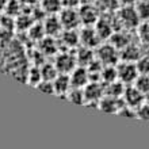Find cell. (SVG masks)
Returning <instances> with one entry per match:
<instances>
[{
	"instance_id": "6da1fadb",
	"label": "cell",
	"mask_w": 149,
	"mask_h": 149,
	"mask_svg": "<svg viewBox=\"0 0 149 149\" xmlns=\"http://www.w3.org/2000/svg\"><path fill=\"white\" fill-rule=\"evenodd\" d=\"M29 68L23 45L12 36V31L0 26V73L26 83Z\"/></svg>"
},
{
	"instance_id": "7a4b0ae2",
	"label": "cell",
	"mask_w": 149,
	"mask_h": 149,
	"mask_svg": "<svg viewBox=\"0 0 149 149\" xmlns=\"http://www.w3.org/2000/svg\"><path fill=\"white\" fill-rule=\"evenodd\" d=\"M118 22L123 29L126 30H133L140 26V16H138L137 11L134 6H123V7L118 11Z\"/></svg>"
},
{
	"instance_id": "3957f363",
	"label": "cell",
	"mask_w": 149,
	"mask_h": 149,
	"mask_svg": "<svg viewBox=\"0 0 149 149\" xmlns=\"http://www.w3.org/2000/svg\"><path fill=\"white\" fill-rule=\"evenodd\" d=\"M96 58L103 64V65H115L118 63L119 57V52L113 43H107L98 47L96 50Z\"/></svg>"
},
{
	"instance_id": "277c9868",
	"label": "cell",
	"mask_w": 149,
	"mask_h": 149,
	"mask_svg": "<svg viewBox=\"0 0 149 149\" xmlns=\"http://www.w3.org/2000/svg\"><path fill=\"white\" fill-rule=\"evenodd\" d=\"M118 80H121L123 84H133L136 77L138 76V71L136 67V63L123 61L117 67Z\"/></svg>"
},
{
	"instance_id": "5b68a950",
	"label": "cell",
	"mask_w": 149,
	"mask_h": 149,
	"mask_svg": "<svg viewBox=\"0 0 149 149\" xmlns=\"http://www.w3.org/2000/svg\"><path fill=\"white\" fill-rule=\"evenodd\" d=\"M54 65L57 68L58 73L69 74L77 65L76 56H72L71 53H60V54H57V57L54 60Z\"/></svg>"
},
{
	"instance_id": "8992f818",
	"label": "cell",
	"mask_w": 149,
	"mask_h": 149,
	"mask_svg": "<svg viewBox=\"0 0 149 149\" xmlns=\"http://www.w3.org/2000/svg\"><path fill=\"white\" fill-rule=\"evenodd\" d=\"M84 99L88 103H99V100L103 98L104 95V87L98 81H90L84 88Z\"/></svg>"
},
{
	"instance_id": "52a82bcc",
	"label": "cell",
	"mask_w": 149,
	"mask_h": 149,
	"mask_svg": "<svg viewBox=\"0 0 149 149\" xmlns=\"http://www.w3.org/2000/svg\"><path fill=\"white\" fill-rule=\"evenodd\" d=\"M122 98H123V103L125 104H127L130 107H134L136 110H137L138 106H141L142 103L145 102V95L142 94L140 90H137L134 86L126 87Z\"/></svg>"
},
{
	"instance_id": "ba28073f",
	"label": "cell",
	"mask_w": 149,
	"mask_h": 149,
	"mask_svg": "<svg viewBox=\"0 0 149 149\" xmlns=\"http://www.w3.org/2000/svg\"><path fill=\"white\" fill-rule=\"evenodd\" d=\"M71 83L72 87H76V88H84V87L91 81V76H90V71L88 68L81 67L79 65L71 72Z\"/></svg>"
},
{
	"instance_id": "9c48e42d",
	"label": "cell",
	"mask_w": 149,
	"mask_h": 149,
	"mask_svg": "<svg viewBox=\"0 0 149 149\" xmlns=\"http://www.w3.org/2000/svg\"><path fill=\"white\" fill-rule=\"evenodd\" d=\"M58 18L64 29H76L80 23L79 11H74L73 7H67L65 10H63L60 12Z\"/></svg>"
},
{
	"instance_id": "30bf717a",
	"label": "cell",
	"mask_w": 149,
	"mask_h": 149,
	"mask_svg": "<svg viewBox=\"0 0 149 149\" xmlns=\"http://www.w3.org/2000/svg\"><path fill=\"white\" fill-rule=\"evenodd\" d=\"M80 34V43H81L83 46L86 47H96L99 45V37L95 31V27H91V26H87L81 33H79Z\"/></svg>"
},
{
	"instance_id": "8fae6325",
	"label": "cell",
	"mask_w": 149,
	"mask_h": 149,
	"mask_svg": "<svg viewBox=\"0 0 149 149\" xmlns=\"http://www.w3.org/2000/svg\"><path fill=\"white\" fill-rule=\"evenodd\" d=\"M53 86H54V94L57 95H68V92L72 88L71 77L67 73H58L57 77L53 80Z\"/></svg>"
},
{
	"instance_id": "7c38bea8",
	"label": "cell",
	"mask_w": 149,
	"mask_h": 149,
	"mask_svg": "<svg viewBox=\"0 0 149 149\" xmlns=\"http://www.w3.org/2000/svg\"><path fill=\"white\" fill-rule=\"evenodd\" d=\"M98 106L100 110L106 113H118V110L123 106V103L119 102V98L110 96V95H103V98L99 100Z\"/></svg>"
},
{
	"instance_id": "4fadbf2b",
	"label": "cell",
	"mask_w": 149,
	"mask_h": 149,
	"mask_svg": "<svg viewBox=\"0 0 149 149\" xmlns=\"http://www.w3.org/2000/svg\"><path fill=\"white\" fill-rule=\"evenodd\" d=\"M95 31H96V34H98L99 39L102 41V39H110L115 30H114V27H113V24H111L110 20L98 19L96 20V23H95Z\"/></svg>"
},
{
	"instance_id": "5bb4252c",
	"label": "cell",
	"mask_w": 149,
	"mask_h": 149,
	"mask_svg": "<svg viewBox=\"0 0 149 149\" xmlns=\"http://www.w3.org/2000/svg\"><path fill=\"white\" fill-rule=\"evenodd\" d=\"M79 15H80V22L86 26H94L98 20L96 8L92 6H83L81 10L79 11Z\"/></svg>"
},
{
	"instance_id": "9a60e30c",
	"label": "cell",
	"mask_w": 149,
	"mask_h": 149,
	"mask_svg": "<svg viewBox=\"0 0 149 149\" xmlns=\"http://www.w3.org/2000/svg\"><path fill=\"white\" fill-rule=\"evenodd\" d=\"M43 29H45V33H46V36H57L60 31H61V29H63V24H61V20H60L58 16H56L52 14L46 20H45V23H43Z\"/></svg>"
},
{
	"instance_id": "2e32d148",
	"label": "cell",
	"mask_w": 149,
	"mask_h": 149,
	"mask_svg": "<svg viewBox=\"0 0 149 149\" xmlns=\"http://www.w3.org/2000/svg\"><path fill=\"white\" fill-rule=\"evenodd\" d=\"M74 56H76V61H77L79 65L86 67V68L90 67L91 63L95 60L94 50H92L91 47H86V46H83Z\"/></svg>"
},
{
	"instance_id": "e0dca14e",
	"label": "cell",
	"mask_w": 149,
	"mask_h": 149,
	"mask_svg": "<svg viewBox=\"0 0 149 149\" xmlns=\"http://www.w3.org/2000/svg\"><path fill=\"white\" fill-rule=\"evenodd\" d=\"M119 57H121L123 61L136 63V61L141 57V54H140V49H138L136 45L129 43V45H126L123 49H121V52H119Z\"/></svg>"
},
{
	"instance_id": "ac0fdd59",
	"label": "cell",
	"mask_w": 149,
	"mask_h": 149,
	"mask_svg": "<svg viewBox=\"0 0 149 149\" xmlns=\"http://www.w3.org/2000/svg\"><path fill=\"white\" fill-rule=\"evenodd\" d=\"M63 42L68 47H74L80 43V34L74 31V29H65L63 33Z\"/></svg>"
},
{
	"instance_id": "d6986e66",
	"label": "cell",
	"mask_w": 149,
	"mask_h": 149,
	"mask_svg": "<svg viewBox=\"0 0 149 149\" xmlns=\"http://www.w3.org/2000/svg\"><path fill=\"white\" fill-rule=\"evenodd\" d=\"M100 77L106 84L118 80V72L115 65H103V69L100 72Z\"/></svg>"
},
{
	"instance_id": "ffe728a7",
	"label": "cell",
	"mask_w": 149,
	"mask_h": 149,
	"mask_svg": "<svg viewBox=\"0 0 149 149\" xmlns=\"http://www.w3.org/2000/svg\"><path fill=\"white\" fill-rule=\"evenodd\" d=\"M111 42L114 46L117 47L118 50H121V49H123V47L126 46V45H129V37H127V34H125V33H117L114 31V34L111 36Z\"/></svg>"
},
{
	"instance_id": "44dd1931",
	"label": "cell",
	"mask_w": 149,
	"mask_h": 149,
	"mask_svg": "<svg viewBox=\"0 0 149 149\" xmlns=\"http://www.w3.org/2000/svg\"><path fill=\"white\" fill-rule=\"evenodd\" d=\"M58 74V71L56 65H50V64H45L41 67V76H42V80H47V81H53Z\"/></svg>"
},
{
	"instance_id": "7402d4cb",
	"label": "cell",
	"mask_w": 149,
	"mask_h": 149,
	"mask_svg": "<svg viewBox=\"0 0 149 149\" xmlns=\"http://www.w3.org/2000/svg\"><path fill=\"white\" fill-rule=\"evenodd\" d=\"M134 8L137 11L138 16L141 20H149V0H137L134 4Z\"/></svg>"
},
{
	"instance_id": "603a6c76",
	"label": "cell",
	"mask_w": 149,
	"mask_h": 149,
	"mask_svg": "<svg viewBox=\"0 0 149 149\" xmlns=\"http://www.w3.org/2000/svg\"><path fill=\"white\" fill-rule=\"evenodd\" d=\"M63 0H42V10L47 14H56L61 10Z\"/></svg>"
},
{
	"instance_id": "cb8c5ba5",
	"label": "cell",
	"mask_w": 149,
	"mask_h": 149,
	"mask_svg": "<svg viewBox=\"0 0 149 149\" xmlns=\"http://www.w3.org/2000/svg\"><path fill=\"white\" fill-rule=\"evenodd\" d=\"M41 50L45 54H53L57 50L56 42L53 41V38H50V36H46L41 39Z\"/></svg>"
},
{
	"instance_id": "d4e9b609",
	"label": "cell",
	"mask_w": 149,
	"mask_h": 149,
	"mask_svg": "<svg viewBox=\"0 0 149 149\" xmlns=\"http://www.w3.org/2000/svg\"><path fill=\"white\" fill-rule=\"evenodd\" d=\"M133 86L145 95L149 91V74H138L133 81Z\"/></svg>"
},
{
	"instance_id": "484cf974",
	"label": "cell",
	"mask_w": 149,
	"mask_h": 149,
	"mask_svg": "<svg viewBox=\"0 0 149 149\" xmlns=\"http://www.w3.org/2000/svg\"><path fill=\"white\" fill-rule=\"evenodd\" d=\"M30 38L34 39V41H41L43 37H46V33H45V29H43V24H38V23H33L31 27L27 30Z\"/></svg>"
},
{
	"instance_id": "4316f807",
	"label": "cell",
	"mask_w": 149,
	"mask_h": 149,
	"mask_svg": "<svg viewBox=\"0 0 149 149\" xmlns=\"http://www.w3.org/2000/svg\"><path fill=\"white\" fill-rule=\"evenodd\" d=\"M41 80H42V76H41V68H39V67L29 68L27 81H26V83H30V84H33V86H37Z\"/></svg>"
},
{
	"instance_id": "83f0119b",
	"label": "cell",
	"mask_w": 149,
	"mask_h": 149,
	"mask_svg": "<svg viewBox=\"0 0 149 149\" xmlns=\"http://www.w3.org/2000/svg\"><path fill=\"white\" fill-rule=\"evenodd\" d=\"M68 98H69V100H72L73 103H77V104H81V103L86 102L83 88H76V87H72L71 91L68 92Z\"/></svg>"
},
{
	"instance_id": "f1b7e54d",
	"label": "cell",
	"mask_w": 149,
	"mask_h": 149,
	"mask_svg": "<svg viewBox=\"0 0 149 149\" xmlns=\"http://www.w3.org/2000/svg\"><path fill=\"white\" fill-rule=\"evenodd\" d=\"M138 38L142 43H145L149 46V22L145 20L144 23H141L138 26Z\"/></svg>"
},
{
	"instance_id": "f546056e",
	"label": "cell",
	"mask_w": 149,
	"mask_h": 149,
	"mask_svg": "<svg viewBox=\"0 0 149 149\" xmlns=\"http://www.w3.org/2000/svg\"><path fill=\"white\" fill-rule=\"evenodd\" d=\"M138 74H149V57L148 56H141L136 61Z\"/></svg>"
},
{
	"instance_id": "4dcf8cb0",
	"label": "cell",
	"mask_w": 149,
	"mask_h": 149,
	"mask_svg": "<svg viewBox=\"0 0 149 149\" xmlns=\"http://www.w3.org/2000/svg\"><path fill=\"white\" fill-rule=\"evenodd\" d=\"M118 4V0H96V7L104 11H114Z\"/></svg>"
},
{
	"instance_id": "1f68e13d",
	"label": "cell",
	"mask_w": 149,
	"mask_h": 149,
	"mask_svg": "<svg viewBox=\"0 0 149 149\" xmlns=\"http://www.w3.org/2000/svg\"><path fill=\"white\" fill-rule=\"evenodd\" d=\"M31 24L33 22L30 20V18L29 16H19V18H16V22H15V26L19 30H22V31H27L31 27Z\"/></svg>"
},
{
	"instance_id": "d6a6232c",
	"label": "cell",
	"mask_w": 149,
	"mask_h": 149,
	"mask_svg": "<svg viewBox=\"0 0 149 149\" xmlns=\"http://www.w3.org/2000/svg\"><path fill=\"white\" fill-rule=\"evenodd\" d=\"M36 87L41 91V92H43V94H54V86H53V81L41 80Z\"/></svg>"
},
{
	"instance_id": "836d02e7",
	"label": "cell",
	"mask_w": 149,
	"mask_h": 149,
	"mask_svg": "<svg viewBox=\"0 0 149 149\" xmlns=\"http://www.w3.org/2000/svg\"><path fill=\"white\" fill-rule=\"evenodd\" d=\"M137 117L142 121H149V103L144 102L137 107Z\"/></svg>"
},
{
	"instance_id": "e575fe53",
	"label": "cell",
	"mask_w": 149,
	"mask_h": 149,
	"mask_svg": "<svg viewBox=\"0 0 149 149\" xmlns=\"http://www.w3.org/2000/svg\"><path fill=\"white\" fill-rule=\"evenodd\" d=\"M19 4H20L19 0H8V3H7V6H6V10H4V11L11 16L15 15V14H18V11H19Z\"/></svg>"
},
{
	"instance_id": "d590c367",
	"label": "cell",
	"mask_w": 149,
	"mask_h": 149,
	"mask_svg": "<svg viewBox=\"0 0 149 149\" xmlns=\"http://www.w3.org/2000/svg\"><path fill=\"white\" fill-rule=\"evenodd\" d=\"M118 1L122 6H134V4L137 3V0H118Z\"/></svg>"
},
{
	"instance_id": "8d00e7d4",
	"label": "cell",
	"mask_w": 149,
	"mask_h": 149,
	"mask_svg": "<svg viewBox=\"0 0 149 149\" xmlns=\"http://www.w3.org/2000/svg\"><path fill=\"white\" fill-rule=\"evenodd\" d=\"M79 0H63V4H65L67 7H74L77 4Z\"/></svg>"
},
{
	"instance_id": "74e56055",
	"label": "cell",
	"mask_w": 149,
	"mask_h": 149,
	"mask_svg": "<svg viewBox=\"0 0 149 149\" xmlns=\"http://www.w3.org/2000/svg\"><path fill=\"white\" fill-rule=\"evenodd\" d=\"M7 3H8V0H0V11H4V10H6Z\"/></svg>"
},
{
	"instance_id": "f35d334b",
	"label": "cell",
	"mask_w": 149,
	"mask_h": 149,
	"mask_svg": "<svg viewBox=\"0 0 149 149\" xmlns=\"http://www.w3.org/2000/svg\"><path fill=\"white\" fill-rule=\"evenodd\" d=\"M19 1H20L22 4H24V6H31V4L34 3L36 0H19Z\"/></svg>"
},
{
	"instance_id": "ab89813d",
	"label": "cell",
	"mask_w": 149,
	"mask_h": 149,
	"mask_svg": "<svg viewBox=\"0 0 149 149\" xmlns=\"http://www.w3.org/2000/svg\"><path fill=\"white\" fill-rule=\"evenodd\" d=\"M145 102H146V103H149V91L145 94Z\"/></svg>"
}]
</instances>
